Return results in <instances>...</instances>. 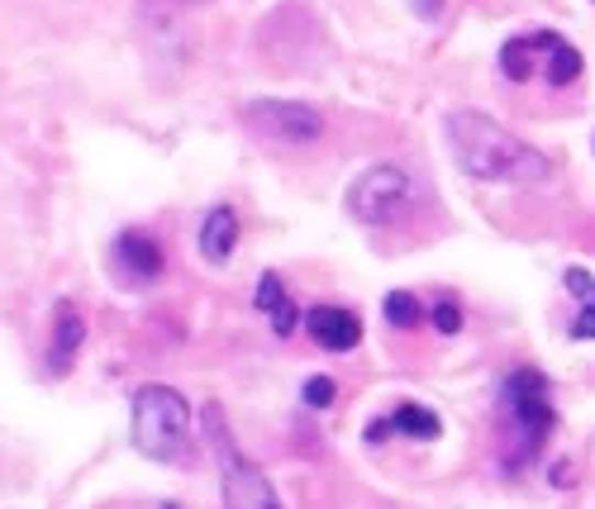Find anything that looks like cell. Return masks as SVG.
Listing matches in <instances>:
<instances>
[{
  "instance_id": "obj_1",
  "label": "cell",
  "mask_w": 595,
  "mask_h": 509,
  "mask_svg": "<svg viewBox=\"0 0 595 509\" xmlns=\"http://www.w3.org/2000/svg\"><path fill=\"white\" fill-rule=\"evenodd\" d=\"M443 129L458 171L482 186H543L553 177V163L533 143L510 134L500 120H491L482 110H453Z\"/></svg>"
},
{
  "instance_id": "obj_2",
  "label": "cell",
  "mask_w": 595,
  "mask_h": 509,
  "mask_svg": "<svg viewBox=\"0 0 595 509\" xmlns=\"http://www.w3.org/2000/svg\"><path fill=\"white\" fill-rule=\"evenodd\" d=\"M134 447L148 462H177L191 457V405L177 386H163V381H148L134 390Z\"/></svg>"
},
{
  "instance_id": "obj_3",
  "label": "cell",
  "mask_w": 595,
  "mask_h": 509,
  "mask_svg": "<svg viewBox=\"0 0 595 509\" xmlns=\"http://www.w3.org/2000/svg\"><path fill=\"white\" fill-rule=\"evenodd\" d=\"M500 424H505V439H510L515 453L505 457L510 467L519 462H533L539 447L548 443V433L558 424V410H553V390H548V376L533 372V367H515L500 386Z\"/></svg>"
},
{
  "instance_id": "obj_4",
  "label": "cell",
  "mask_w": 595,
  "mask_h": 509,
  "mask_svg": "<svg viewBox=\"0 0 595 509\" xmlns=\"http://www.w3.org/2000/svg\"><path fill=\"white\" fill-rule=\"evenodd\" d=\"M206 439L214 447V462H220V500H224V509H282L277 486L267 482V472L257 467V462L243 457V447L234 443V433H229L220 405H206Z\"/></svg>"
},
{
  "instance_id": "obj_5",
  "label": "cell",
  "mask_w": 595,
  "mask_h": 509,
  "mask_svg": "<svg viewBox=\"0 0 595 509\" xmlns=\"http://www.w3.org/2000/svg\"><path fill=\"white\" fill-rule=\"evenodd\" d=\"M582 53L572 48L553 29H529V34H515L500 43V77L505 81H533L543 77L548 86H572L582 77Z\"/></svg>"
},
{
  "instance_id": "obj_6",
  "label": "cell",
  "mask_w": 595,
  "mask_h": 509,
  "mask_svg": "<svg viewBox=\"0 0 595 509\" xmlns=\"http://www.w3.org/2000/svg\"><path fill=\"white\" fill-rule=\"evenodd\" d=\"M415 177L405 167L396 163H376L367 167L362 177L348 186V196H343V206L348 214H353L357 224H372V229H390V224H400L405 214H410L415 206Z\"/></svg>"
},
{
  "instance_id": "obj_7",
  "label": "cell",
  "mask_w": 595,
  "mask_h": 509,
  "mask_svg": "<svg viewBox=\"0 0 595 509\" xmlns=\"http://www.w3.org/2000/svg\"><path fill=\"white\" fill-rule=\"evenodd\" d=\"M243 124L267 143H315L324 134V114L305 100H249L243 106Z\"/></svg>"
},
{
  "instance_id": "obj_8",
  "label": "cell",
  "mask_w": 595,
  "mask_h": 509,
  "mask_svg": "<svg viewBox=\"0 0 595 509\" xmlns=\"http://www.w3.org/2000/svg\"><path fill=\"white\" fill-rule=\"evenodd\" d=\"M110 267L120 272V281L129 286H148L163 276V243L148 239V234H139V229H124L120 239H114V248H110Z\"/></svg>"
},
{
  "instance_id": "obj_9",
  "label": "cell",
  "mask_w": 595,
  "mask_h": 509,
  "mask_svg": "<svg viewBox=\"0 0 595 509\" xmlns=\"http://www.w3.org/2000/svg\"><path fill=\"white\" fill-rule=\"evenodd\" d=\"M305 333L324 353H353L362 343V319L353 310H339V305H315V310H305Z\"/></svg>"
},
{
  "instance_id": "obj_10",
  "label": "cell",
  "mask_w": 595,
  "mask_h": 509,
  "mask_svg": "<svg viewBox=\"0 0 595 509\" xmlns=\"http://www.w3.org/2000/svg\"><path fill=\"white\" fill-rule=\"evenodd\" d=\"M81 343H86V319H81V310L71 300H57L53 305V339H48V372L53 376H63L71 362H77V353H81Z\"/></svg>"
},
{
  "instance_id": "obj_11",
  "label": "cell",
  "mask_w": 595,
  "mask_h": 509,
  "mask_svg": "<svg viewBox=\"0 0 595 509\" xmlns=\"http://www.w3.org/2000/svg\"><path fill=\"white\" fill-rule=\"evenodd\" d=\"M253 300H257V310H267L272 333H277V339H291L296 324H300V305L291 300V290H286V281H282L277 272H263V276H257Z\"/></svg>"
},
{
  "instance_id": "obj_12",
  "label": "cell",
  "mask_w": 595,
  "mask_h": 509,
  "mask_svg": "<svg viewBox=\"0 0 595 509\" xmlns=\"http://www.w3.org/2000/svg\"><path fill=\"white\" fill-rule=\"evenodd\" d=\"M390 433H410V439H419V443H433L443 433V424L433 410H425V405H396L390 419L367 424V443H382V439H390Z\"/></svg>"
},
{
  "instance_id": "obj_13",
  "label": "cell",
  "mask_w": 595,
  "mask_h": 509,
  "mask_svg": "<svg viewBox=\"0 0 595 509\" xmlns=\"http://www.w3.org/2000/svg\"><path fill=\"white\" fill-rule=\"evenodd\" d=\"M239 248V214L229 206H214L200 224V257L206 262H224L229 253Z\"/></svg>"
},
{
  "instance_id": "obj_14",
  "label": "cell",
  "mask_w": 595,
  "mask_h": 509,
  "mask_svg": "<svg viewBox=\"0 0 595 509\" xmlns=\"http://www.w3.org/2000/svg\"><path fill=\"white\" fill-rule=\"evenodd\" d=\"M568 290L576 296V305H582V314L572 319V339H582V343H591L595 339V276L586 272V267H568Z\"/></svg>"
},
{
  "instance_id": "obj_15",
  "label": "cell",
  "mask_w": 595,
  "mask_h": 509,
  "mask_svg": "<svg viewBox=\"0 0 595 509\" xmlns=\"http://www.w3.org/2000/svg\"><path fill=\"white\" fill-rule=\"evenodd\" d=\"M382 314H386V324H396V329H415L419 319H425V310H419V300L410 296V290H390Z\"/></svg>"
},
{
  "instance_id": "obj_16",
  "label": "cell",
  "mask_w": 595,
  "mask_h": 509,
  "mask_svg": "<svg viewBox=\"0 0 595 509\" xmlns=\"http://www.w3.org/2000/svg\"><path fill=\"white\" fill-rule=\"evenodd\" d=\"M333 396H339V386H333L329 376H315V381L305 386V405H310V410H329Z\"/></svg>"
},
{
  "instance_id": "obj_17",
  "label": "cell",
  "mask_w": 595,
  "mask_h": 509,
  "mask_svg": "<svg viewBox=\"0 0 595 509\" xmlns=\"http://www.w3.org/2000/svg\"><path fill=\"white\" fill-rule=\"evenodd\" d=\"M433 329H439V333H458V329H462V310H458L453 300H439V305H433Z\"/></svg>"
},
{
  "instance_id": "obj_18",
  "label": "cell",
  "mask_w": 595,
  "mask_h": 509,
  "mask_svg": "<svg viewBox=\"0 0 595 509\" xmlns=\"http://www.w3.org/2000/svg\"><path fill=\"white\" fill-rule=\"evenodd\" d=\"M415 10L425 14V20H439V14H443V0H415Z\"/></svg>"
},
{
  "instance_id": "obj_19",
  "label": "cell",
  "mask_w": 595,
  "mask_h": 509,
  "mask_svg": "<svg viewBox=\"0 0 595 509\" xmlns=\"http://www.w3.org/2000/svg\"><path fill=\"white\" fill-rule=\"evenodd\" d=\"M591 5H595V0H591Z\"/></svg>"
}]
</instances>
